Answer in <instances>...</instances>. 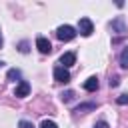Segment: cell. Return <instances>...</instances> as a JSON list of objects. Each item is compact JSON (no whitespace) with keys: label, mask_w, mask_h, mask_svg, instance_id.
<instances>
[{"label":"cell","mask_w":128,"mask_h":128,"mask_svg":"<svg viewBox=\"0 0 128 128\" xmlns=\"http://www.w3.org/2000/svg\"><path fill=\"white\" fill-rule=\"evenodd\" d=\"M56 36H58V40H62V42H70V40L76 38V30H74L72 26L64 24V26H60V28L56 30Z\"/></svg>","instance_id":"6da1fadb"},{"label":"cell","mask_w":128,"mask_h":128,"mask_svg":"<svg viewBox=\"0 0 128 128\" xmlns=\"http://www.w3.org/2000/svg\"><path fill=\"white\" fill-rule=\"evenodd\" d=\"M78 30H80L82 36H90V34L94 32V24H92V20H90V18H80V22H78Z\"/></svg>","instance_id":"7a4b0ae2"},{"label":"cell","mask_w":128,"mask_h":128,"mask_svg":"<svg viewBox=\"0 0 128 128\" xmlns=\"http://www.w3.org/2000/svg\"><path fill=\"white\" fill-rule=\"evenodd\" d=\"M54 80L56 82H70V72L66 70V68H62V66H56L54 68Z\"/></svg>","instance_id":"3957f363"},{"label":"cell","mask_w":128,"mask_h":128,"mask_svg":"<svg viewBox=\"0 0 128 128\" xmlns=\"http://www.w3.org/2000/svg\"><path fill=\"white\" fill-rule=\"evenodd\" d=\"M28 94H30V84H28L26 80H20L18 86H16V90H14V96H16V98H24V96H28Z\"/></svg>","instance_id":"277c9868"},{"label":"cell","mask_w":128,"mask_h":128,"mask_svg":"<svg viewBox=\"0 0 128 128\" xmlns=\"http://www.w3.org/2000/svg\"><path fill=\"white\" fill-rule=\"evenodd\" d=\"M36 48H38L42 54H50V52H52V44H50L44 36H38V38H36Z\"/></svg>","instance_id":"5b68a950"},{"label":"cell","mask_w":128,"mask_h":128,"mask_svg":"<svg viewBox=\"0 0 128 128\" xmlns=\"http://www.w3.org/2000/svg\"><path fill=\"white\" fill-rule=\"evenodd\" d=\"M76 62V54L74 52H64L62 56H60V66L62 68H68V66H72Z\"/></svg>","instance_id":"8992f818"},{"label":"cell","mask_w":128,"mask_h":128,"mask_svg":"<svg viewBox=\"0 0 128 128\" xmlns=\"http://www.w3.org/2000/svg\"><path fill=\"white\" fill-rule=\"evenodd\" d=\"M110 26H112V30H114V32H118V34H126V24H124V18H122V16L114 18Z\"/></svg>","instance_id":"52a82bcc"},{"label":"cell","mask_w":128,"mask_h":128,"mask_svg":"<svg viewBox=\"0 0 128 128\" xmlns=\"http://www.w3.org/2000/svg\"><path fill=\"white\" fill-rule=\"evenodd\" d=\"M98 86H100V82H98V78H96V76H90V78L84 82V90H86V92H96V90H98Z\"/></svg>","instance_id":"ba28073f"},{"label":"cell","mask_w":128,"mask_h":128,"mask_svg":"<svg viewBox=\"0 0 128 128\" xmlns=\"http://www.w3.org/2000/svg\"><path fill=\"white\" fill-rule=\"evenodd\" d=\"M120 66L122 68H128V46L120 52Z\"/></svg>","instance_id":"9c48e42d"},{"label":"cell","mask_w":128,"mask_h":128,"mask_svg":"<svg viewBox=\"0 0 128 128\" xmlns=\"http://www.w3.org/2000/svg\"><path fill=\"white\" fill-rule=\"evenodd\" d=\"M18 78H20V70H18V68L8 70V80H18Z\"/></svg>","instance_id":"30bf717a"},{"label":"cell","mask_w":128,"mask_h":128,"mask_svg":"<svg viewBox=\"0 0 128 128\" xmlns=\"http://www.w3.org/2000/svg\"><path fill=\"white\" fill-rule=\"evenodd\" d=\"M94 108H96V104H92V102H90V104H80V106L76 108V112H84V110H94Z\"/></svg>","instance_id":"8fae6325"},{"label":"cell","mask_w":128,"mask_h":128,"mask_svg":"<svg viewBox=\"0 0 128 128\" xmlns=\"http://www.w3.org/2000/svg\"><path fill=\"white\" fill-rule=\"evenodd\" d=\"M40 128H58V126H56V122H52V120H42Z\"/></svg>","instance_id":"7c38bea8"},{"label":"cell","mask_w":128,"mask_h":128,"mask_svg":"<svg viewBox=\"0 0 128 128\" xmlns=\"http://www.w3.org/2000/svg\"><path fill=\"white\" fill-rule=\"evenodd\" d=\"M72 96H74V92H72V90L62 92V100H64V102H70V100H72Z\"/></svg>","instance_id":"4fadbf2b"},{"label":"cell","mask_w":128,"mask_h":128,"mask_svg":"<svg viewBox=\"0 0 128 128\" xmlns=\"http://www.w3.org/2000/svg\"><path fill=\"white\" fill-rule=\"evenodd\" d=\"M116 102H118V104H122V106H124V104H128V94H120V96L116 98Z\"/></svg>","instance_id":"5bb4252c"},{"label":"cell","mask_w":128,"mask_h":128,"mask_svg":"<svg viewBox=\"0 0 128 128\" xmlns=\"http://www.w3.org/2000/svg\"><path fill=\"white\" fill-rule=\"evenodd\" d=\"M108 84H110V88H116V86H118V84H120V78H118V76H112V78H110V82H108Z\"/></svg>","instance_id":"9a60e30c"},{"label":"cell","mask_w":128,"mask_h":128,"mask_svg":"<svg viewBox=\"0 0 128 128\" xmlns=\"http://www.w3.org/2000/svg\"><path fill=\"white\" fill-rule=\"evenodd\" d=\"M18 128H34V124H32V122H28V120H20Z\"/></svg>","instance_id":"2e32d148"},{"label":"cell","mask_w":128,"mask_h":128,"mask_svg":"<svg viewBox=\"0 0 128 128\" xmlns=\"http://www.w3.org/2000/svg\"><path fill=\"white\" fill-rule=\"evenodd\" d=\"M94 128H110V126H108V122H106V120H100V122H96V124H94Z\"/></svg>","instance_id":"e0dca14e"},{"label":"cell","mask_w":128,"mask_h":128,"mask_svg":"<svg viewBox=\"0 0 128 128\" xmlns=\"http://www.w3.org/2000/svg\"><path fill=\"white\" fill-rule=\"evenodd\" d=\"M18 50L26 54V52H28V42H20V48H18Z\"/></svg>","instance_id":"ac0fdd59"},{"label":"cell","mask_w":128,"mask_h":128,"mask_svg":"<svg viewBox=\"0 0 128 128\" xmlns=\"http://www.w3.org/2000/svg\"><path fill=\"white\" fill-rule=\"evenodd\" d=\"M0 46H2V34H0Z\"/></svg>","instance_id":"d6986e66"}]
</instances>
